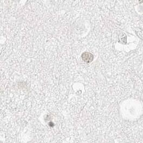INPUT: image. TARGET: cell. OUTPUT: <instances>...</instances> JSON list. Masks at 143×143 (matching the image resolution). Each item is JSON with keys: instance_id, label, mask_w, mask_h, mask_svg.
<instances>
[{"instance_id": "1", "label": "cell", "mask_w": 143, "mask_h": 143, "mask_svg": "<svg viewBox=\"0 0 143 143\" xmlns=\"http://www.w3.org/2000/svg\"><path fill=\"white\" fill-rule=\"evenodd\" d=\"M82 58L84 61H86L87 62H89L92 61L93 60V56L92 55L89 53H85L82 54Z\"/></svg>"}]
</instances>
